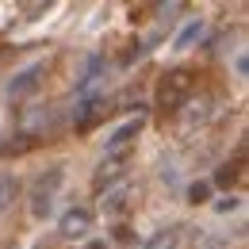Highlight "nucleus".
Segmentation results:
<instances>
[{
    "label": "nucleus",
    "mask_w": 249,
    "mask_h": 249,
    "mask_svg": "<svg viewBox=\"0 0 249 249\" xmlns=\"http://www.w3.org/2000/svg\"><path fill=\"white\" fill-rule=\"evenodd\" d=\"M192 89H196L192 69H169V73H161V81H157V107L161 111H180L184 100L192 96Z\"/></svg>",
    "instance_id": "nucleus-1"
},
{
    "label": "nucleus",
    "mask_w": 249,
    "mask_h": 249,
    "mask_svg": "<svg viewBox=\"0 0 249 249\" xmlns=\"http://www.w3.org/2000/svg\"><path fill=\"white\" fill-rule=\"evenodd\" d=\"M62 180H65L62 169H50V173H42V177L35 180V188H31V215L35 218L50 215V207H54V192H58Z\"/></svg>",
    "instance_id": "nucleus-2"
},
{
    "label": "nucleus",
    "mask_w": 249,
    "mask_h": 249,
    "mask_svg": "<svg viewBox=\"0 0 249 249\" xmlns=\"http://www.w3.org/2000/svg\"><path fill=\"white\" fill-rule=\"evenodd\" d=\"M42 73H46V65L35 62L27 65V69H19L12 81H8V100H23V96H31L38 85H42Z\"/></svg>",
    "instance_id": "nucleus-3"
},
{
    "label": "nucleus",
    "mask_w": 249,
    "mask_h": 249,
    "mask_svg": "<svg viewBox=\"0 0 249 249\" xmlns=\"http://www.w3.org/2000/svg\"><path fill=\"white\" fill-rule=\"evenodd\" d=\"M142 126H146L142 115H138V119H126L123 126H115V134L107 138V154H130V142L142 134Z\"/></svg>",
    "instance_id": "nucleus-4"
},
{
    "label": "nucleus",
    "mask_w": 249,
    "mask_h": 249,
    "mask_svg": "<svg viewBox=\"0 0 249 249\" xmlns=\"http://www.w3.org/2000/svg\"><path fill=\"white\" fill-rule=\"evenodd\" d=\"M89 226H92V211H89V207H73V211L62 215V234L65 238H81V234H89Z\"/></svg>",
    "instance_id": "nucleus-5"
},
{
    "label": "nucleus",
    "mask_w": 249,
    "mask_h": 249,
    "mask_svg": "<svg viewBox=\"0 0 249 249\" xmlns=\"http://www.w3.org/2000/svg\"><path fill=\"white\" fill-rule=\"evenodd\" d=\"M242 165H246V150H238V157L234 161H222L215 169V184L218 188H234L238 180H242Z\"/></svg>",
    "instance_id": "nucleus-6"
},
{
    "label": "nucleus",
    "mask_w": 249,
    "mask_h": 249,
    "mask_svg": "<svg viewBox=\"0 0 249 249\" xmlns=\"http://www.w3.org/2000/svg\"><path fill=\"white\" fill-rule=\"evenodd\" d=\"M104 111H107V107H104L100 100H85V104L77 107V115H73V123H77V130H89V126H92L96 119H100V115H104Z\"/></svg>",
    "instance_id": "nucleus-7"
},
{
    "label": "nucleus",
    "mask_w": 249,
    "mask_h": 249,
    "mask_svg": "<svg viewBox=\"0 0 249 249\" xmlns=\"http://www.w3.org/2000/svg\"><path fill=\"white\" fill-rule=\"evenodd\" d=\"M177 246H180V226H165L146 242V249H177Z\"/></svg>",
    "instance_id": "nucleus-8"
},
{
    "label": "nucleus",
    "mask_w": 249,
    "mask_h": 249,
    "mask_svg": "<svg viewBox=\"0 0 249 249\" xmlns=\"http://www.w3.org/2000/svg\"><path fill=\"white\" fill-rule=\"evenodd\" d=\"M199 35H203V19H192V23H188L184 31H180L177 38H173V46H177V50H188V46H192V42H196Z\"/></svg>",
    "instance_id": "nucleus-9"
},
{
    "label": "nucleus",
    "mask_w": 249,
    "mask_h": 249,
    "mask_svg": "<svg viewBox=\"0 0 249 249\" xmlns=\"http://www.w3.org/2000/svg\"><path fill=\"white\" fill-rule=\"evenodd\" d=\"M207 199H211V180H196V184L188 188V203L199 207V203H207Z\"/></svg>",
    "instance_id": "nucleus-10"
},
{
    "label": "nucleus",
    "mask_w": 249,
    "mask_h": 249,
    "mask_svg": "<svg viewBox=\"0 0 249 249\" xmlns=\"http://www.w3.org/2000/svg\"><path fill=\"white\" fill-rule=\"evenodd\" d=\"M126 207V188H115V192H107V199H104V211H123Z\"/></svg>",
    "instance_id": "nucleus-11"
},
{
    "label": "nucleus",
    "mask_w": 249,
    "mask_h": 249,
    "mask_svg": "<svg viewBox=\"0 0 249 249\" xmlns=\"http://www.w3.org/2000/svg\"><path fill=\"white\" fill-rule=\"evenodd\" d=\"M27 146H35V142H8V146H0V154H23Z\"/></svg>",
    "instance_id": "nucleus-12"
},
{
    "label": "nucleus",
    "mask_w": 249,
    "mask_h": 249,
    "mask_svg": "<svg viewBox=\"0 0 249 249\" xmlns=\"http://www.w3.org/2000/svg\"><path fill=\"white\" fill-rule=\"evenodd\" d=\"M234 207H238V199H234V196H226V199H218V203H215V211H222V215H226V211H234Z\"/></svg>",
    "instance_id": "nucleus-13"
},
{
    "label": "nucleus",
    "mask_w": 249,
    "mask_h": 249,
    "mask_svg": "<svg viewBox=\"0 0 249 249\" xmlns=\"http://www.w3.org/2000/svg\"><path fill=\"white\" fill-rule=\"evenodd\" d=\"M234 69H238V77H246V73H249V58H246V54H238V62H234Z\"/></svg>",
    "instance_id": "nucleus-14"
},
{
    "label": "nucleus",
    "mask_w": 249,
    "mask_h": 249,
    "mask_svg": "<svg viewBox=\"0 0 249 249\" xmlns=\"http://www.w3.org/2000/svg\"><path fill=\"white\" fill-rule=\"evenodd\" d=\"M8 192H12V184H8V180H0V207H4V203H8V199H4V196H8Z\"/></svg>",
    "instance_id": "nucleus-15"
},
{
    "label": "nucleus",
    "mask_w": 249,
    "mask_h": 249,
    "mask_svg": "<svg viewBox=\"0 0 249 249\" xmlns=\"http://www.w3.org/2000/svg\"><path fill=\"white\" fill-rule=\"evenodd\" d=\"M85 249H107V246H104V242H89Z\"/></svg>",
    "instance_id": "nucleus-16"
}]
</instances>
